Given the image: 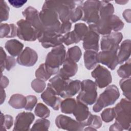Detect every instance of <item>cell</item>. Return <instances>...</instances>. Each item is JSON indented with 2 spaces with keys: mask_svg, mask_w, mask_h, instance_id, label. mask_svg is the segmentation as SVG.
Wrapping results in <instances>:
<instances>
[{
  "mask_svg": "<svg viewBox=\"0 0 131 131\" xmlns=\"http://www.w3.org/2000/svg\"><path fill=\"white\" fill-rule=\"evenodd\" d=\"M124 25L123 22L118 16L113 14L100 18L96 24L89 25L88 27L99 34L106 35L112 32H116L122 30Z\"/></svg>",
  "mask_w": 131,
  "mask_h": 131,
  "instance_id": "obj_1",
  "label": "cell"
},
{
  "mask_svg": "<svg viewBox=\"0 0 131 131\" xmlns=\"http://www.w3.org/2000/svg\"><path fill=\"white\" fill-rule=\"evenodd\" d=\"M66 57V49L62 44L54 47L48 53L45 64L47 70L52 76L58 73L59 68L63 64Z\"/></svg>",
  "mask_w": 131,
  "mask_h": 131,
  "instance_id": "obj_2",
  "label": "cell"
},
{
  "mask_svg": "<svg viewBox=\"0 0 131 131\" xmlns=\"http://www.w3.org/2000/svg\"><path fill=\"white\" fill-rule=\"evenodd\" d=\"M82 1H46L43 6L53 9L58 15L59 20L62 22L70 21L72 13L75 8Z\"/></svg>",
  "mask_w": 131,
  "mask_h": 131,
  "instance_id": "obj_3",
  "label": "cell"
},
{
  "mask_svg": "<svg viewBox=\"0 0 131 131\" xmlns=\"http://www.w3.org/2000/svg\"><path fill=\"white\" fill-rule=\"evenodd\" d=\"M130 100L122 99L114 107L115 123L123 130H129L130 127Z\"/></svg>",
  "mask_w": 131,
  "mask_h": 131,
  "instance_id": "obj_4",
  "label": "cell"
},
{
  "mask_svg": "<svg viewBox=\"0 0 131 131\" xmlns=\"http://www.w3.org/2000/svg\"><path fill=\"white\" fill-rule=\"evenodd\" d=\"M120 96L118 88L114 84L108 85L97 99L93 110L95 113L100 112L103 108L115 103Z\"/></svg>",
  "mask_w": 131,
  "mask_h": 131,
  "instance_id": "obj_5",
  "label": "cell"
},
{
  "mask_svg": "<svg viewBox=\"0 0 131 131\" xmlns=\"http://www.w3.org/2000/svg\"><path fill=\"white\" fill-rule=\"evenodd\" d=\"M97 89L96 84L92 80H83L81 82V89L76 97L77 101L87 105L94 104L97 99Z\"/></svg>",
  "mask_w": 131,
  "mask_h": 131,
  "instance_id": "obj_6",
  "label": "cell"
},
{
  "mask_svg": "<svg viewBox=\"0 0 131 131\" xmlns=\"http://www.w3.org/2000/svg\"><path fill=\"white\" fill-rule=\"evenodd\" d=\"M39 17L44 30L59 33L61 23L58 14L53 9L43 5Z\"/></svg>",
  "mask_w": 131,
  "mask_h": 131,
  "instance_id": "obj_7",
  "label": "cell"
},
{
  "mask_svg": "<svg viewBox=\"0 0 131 131\" xmlns=\"http://www.w3.org/2000/svg\"><path fill=\"white\" fill-rule=\"evenodd\" d=\"M100 1H86L82 5L83 16L81 20L89 25L96 24L100 19Z\"/></svg>",
  "mask_w": 131,
  "mask_h": 131,
  "instance_id": "obj_8",
  "label": "cell"
},
{
  "mask_svg": "<svg viewBox=\"0 0 131 131\" xmlns=\"http://www.w3.org/2000/svg\"><path fill=\"white\" fill-rule=\"evenodd\" d=\"M17 36L23 40L34 41L38 39L40 32L26 19H20L17 22Z\"/></svg>",
  "mask_w": 131,
  "mask_h": 131,
  "instance_id": "obj_9",
  "label": "cell"
},
{
  "mask_svg": "<svg viewBox=\"0 0 131 131\" xmlns=\"http://www.w3.org/2000/svg\"><path fill=\"white\" fill-rule=\"evenodd\" d=\"M38 40L46 48L55 47L63 43V35L59 33L44 30L39 34Z\"/></svg>",
  "mask_w": 131,
  "mask_h": 131,
  "instance_id": "obj_10",
  "label": "cell"
},
{
  "mask_svg": "<svg viewBox=\"0 0 131 131\" xmlns=\"http://www.w3.org/2000/svg\"><path fill=\"white\" fill-rule=\"evenodd\" d=\"M55 124L58 128L67 130H82L87 126L86 122H79L63 115L56 118Z\"/></svg>",
  "mask_w": 131,
  "mask_h": 131,
  "instance_id": "obj_11",
  "label": "cell"
},
{
  "mask_svg": "<svg viewBox=\"0 0 131 131\" xmlns=\"http://www.w3.org/2000/svg\"><path fill=\"white\" fill-rule=\"evenodd\" d=\"M91 75L95 78L97 86L100 89L107 86L112 81L110 71L105 67L100 64L95 67L91 72Z\"/></svg>",
  "mask_w": 131,
  "mask_h": 131,
  "instance_id": "obj_12",
  "label": "cell"
},
{
  "mask_svg": "<svg viewBox=\"0 0 131 131\" xmlns=\"http://www.w3.org/2000/svg\"><path fill=\"white\" fill-rule=\"evenodd\" d=\"M119 48L99 52L97 56L99 63L106 66L111 70H114L118 64L117 53Z\"/></svg>",
  "mask_w": 131,
  "mask_h": 131,
  "instance_id": "obj_13",
  "label": "cell"
},
{
  "mask_svg": "<svg viewBox=\"0 0 131 131\" xmlns=\"http://www.w3.org/2000/svg\"><path fill=\"white\" fill-rule=\"evenodd\" d=\"M35 119L34 114L29 112L19 113L15 118L13 130L25 131L29 130L30 127Z\"/></svg>",
  "mask_w": 131,
  "mask_h": 131,
  "instance_id": "obj_14",
  "label": "cell"
},
{
  "mask_svg": "<svg viewBox=\"0 0 131 131\" xmlns=\"http://www.w3.org/2000/svg\"><path fill=\"white\" fill-rule=\"evenodd\" d=\"M123 38L121 32H112L110 34L104 35L100 41V47L102 51H107L115 48L119 47V43Z\"/></svg>",
  "mask_w": 131,
  "mask_h": 131,
  "instance_id": "obj_15",
  "label": "cell"
},
{
  "mask_svg": "<svg viewBox=\"0 0 131 131\" xmlns=\"http://www.w3.org/2000/svg\"><path fill=\"white\" fill-rule=\"evenodd\" d=\"M38 60L36 52L30 47H26L16 59L17 62L25 67L33 66Z\"/></svg>",
  "mask_w": 131,
  "mask_h": 131,
  "instance_id": "obj_16",
  "label": "cell"
},
{
  "mask_svg": "<svg viewBox=\"0 0 131 131\" xmlns=\"http://www.w3.org/2000/svg\"><path fill=\"white\" fill-rule=\"evenodd\" d=\"M22 14L25 17V19L40 33L44 30V28L40 19L39 12L35 8L32 6L27 7L22 12Z\"/></svg>",
  "mask_w": 131,
  "mask_h": 131,
  "instance_id": "obj_17",
  "label": "cell"
},
{
  "mask_svg": "<svg viewBox=\"0 0 131 131\" xmlns=\"http://www.w3.org/2000/svg\"><path fill=\"white\" fill-rule=\"evenodd\" d=\"M40 97L46 104L54 110L58 111L59 109L61 100L60 97L50 87L47 86L41 94Z\"/></svg>",
  "mask_w": 131,
  "mask_h": 131,
  "instance_id": "obj_18",
  "label": "cell"
},
{
  "mask_svg": "<svg viewBox=\"0 0 131 131\" xmlns=\"http://www.w3.org/2000/svg\"><path fill=\"white\" fill-rule=\"evenodd\" d=\"M99 34L96 31L90 29L83 39V48L85 50H92L98 52L99 49Z\"/></svg>",
  "mask_w": 131,
  "mask_h": 131,
  "instance_id": "obj_19",
  "label": "cell"
},
{
  "mask_svg": "<svg viewBox=\"0 0 131 131\" xmlns=\"http://www.w3.org/2000/svg\"><path fill=\"white\" fill-rule=\"evenodd\" d=\"M69 80L70 78H64L58 74L49 80L48 86L52 88L57 95L61 97Z\"/></svg>",
  "mask_w": 131,
  "mask_h": 131,
  "instance_id": "obj_20",
  "label": "cell"
},
{
  "mask_svg": "<svg viewBox=\"0 0 131 131\" xmlns=\"http://www.w3.org/2000/svg\"><path fill=\"white\" fill-rule=\"evenodd\" d=\"M77 71L78 66L76 62L66 58L62 67L59 69L57 74L64 78H69L74 76Z\"/></svg>",
  "mask_w": 131,
  "mask_h": 131,
  "instance_id": "obj_21",
  "label": "cell"
},
{
  "mask_svg": "<svg viewBox=\"0 0 131 131\" xmlns=\"http://www.w3.org/2000/svg\"><path fill=\"white\" fill-rule=\"evenodd\" d=\"M130 40L126 39L122 42L119 48L117 53L118 64H122L126 61L130 55Z\"/></svg>",
  "mask_w": 131,
  "mask_h": 131,
  "instance_id": "obj_22",
  "label": "cell"
},
{
  "mask_svg": "<svg viewBox=\"0 0 131 131\" xmlns=\"http://www.w3.org/2000/svg\"><path fill=\"white\" fill-rule=\"evenodd\" d=\"M90 113L87 105L77 101L75 108L73 113L76 120L79 122H85Z\"/></svg>",
  "mask_w": 131,
  "mask_h": 131,
  "instance_id": "obj_23",
  "label": "cell"
},
{
  "mask_svg": "<svg viewBox=\"0 0 131 131\" xmlns=\"http://www.w3.org/2000/svg\"><path fill=\"white\" fill-rule=\"evenodd\" d=\"M24 45L17 39H10L6 41L5 48L11 56H18L23 51Z\"/></svg>",
  "mask_w": 131,
  "mask_h": 131,
  "instance_id": "obj_24",
  "label": "cell"
},
{
  "mask_svg": "<svg viewBox=\"0 0 131 131\" xmlns=\"http://www.w3.org/2000/svg\"><path fill=\"white\" fill-rule=\"evenodd\" d=\"M81 82L79 80H73L70 79L61 97H71L77 94L81 89Z\"/></svg>",
  "mask_w": 131,
  "mask_h": 131,
  "instance_id": "obj_25",
  "label": "cell"
},
{
  "mask_svg": "<svg viewBox=\"0 0 131 131\" xmlns=\"http://www.w3.org/2000/svg\"><path fill=\"white\" fill-rule=\"evenodd\" d=\"M98 53L97 52L92 50H85L84 52V63L85 68L89 70L95 68L99 63L98 60Z\"/></svg>",
  "mask_w": 131,
  "mask_h": 131,
  "instance_id": "obj_26",
  "label": "cell"
},
{
  "mask_svg": "<svg viewBox=\"0 0 131 131\" xmlns=\"http://www.w3.org/2000/svg\"><path fill=\"white\" fill-rule=\"evenodd\" d=\"M17 27L14 24H1L0 26V37L11 38L17 35Z\"/></svg>",
  "mask_w": 131,
  "mask_h": 131,
  "instance_id": "obj_27",
  "label": "cell"
},
{
  "mask_svg": "<svg viewBox=\"0 0 131 131\" xmlns=\"http://www.w3.org/2000/svg\"><path fill=\"white\" fill-rule=\"evenodd\" d=\"M27 103L26 97L20 94L12 95L8 101L9 104L16 109H21L25 108Z\"/></svg>",
  "mask_w": 131,
  "mask_h": 131,
  "instance_id": "obj_28",
  "label": "cell"
},
{
  "mask_svg": "<svg viewBox=\"0 0 131 131\" xmlns=\"http://www.w3.org/2000/svg\"><path fill=\"white\" fill-rule=\"evenodd\" d=\"M77 101L74 98L70 97L66 98L61 101L60 105L61 112L64 114H73L75 108Z\"/></svg>",
  "mask_w": 131,
  "mask_h": 131,
  "instance_id": "obj_29",
  "label": "cell"
},
{
  "mask_svg": "<svg viewBox=\"0 0 131 131\" xmlns=\"http://www.w3.org/2000/svg\"><path fill=\"white\" fill-rule=\"evenodd\" d=\"M114 8L113 5L109 2L105 1H100L99 16L100 18L108 16L113 14Z\"/></svg>",
  "mask_w": 131,
  "mask_h": 131,
  "instance_id": "obj_30",
  "label": "cell"
},
{
  "mask_svg": "<svg viewBox=\"0 0 131 131\" xmlns=\"http://www.w3.org/2000/svg\"><path fill=\"white\" fill-rule=\"evenodd\" d=\"M131 81L130 77L122 79L120 80L119 84L123 95L126 99L130 100L131 98Z\"/></svg>",
  "mask_w": 131,
  "mask_h": 131,
  "instance_id": "obj_31",
  "label": "cell"
},
{
  "mask_svg": "<svg viewBox=\"0 0 131 131\" xmlns=\"http://www.w3.org/2000/svg\"><path fill=\"white\" fill-rule=\"evenodd\" d=\"M81 55L82 53L80 48L79 47L75 46L68 49L66 57L75 62H77L79 61Z\"/></svg>",
  "mask_w": 131,
  "mask_h": 131,
  "instance_id": "obj_32",
  "label": "cell"
},
{
  "mask_svg": "<svg viewBox=\"0 0 131 131\" xmlns=\"http://www.w3.org/2000/svg\"><path fill=\"white\" fill-rule=\"evenodd\" d=\"M79 41L82 40L89 31V27L84 23L76 24L73 30Z\"/></svg>",
  "mask_w": 131,
  "mask_h": 131,
  "instance_id": "obj_33",
  "label": "cell"
},
{
  "mask_svg": "<svg viewBox=\"0 0 131 131\" xmlns=\"http://www.w3.org/2000/svg\"><path fill=\"white\" fill-rule=\"evenodd\" d=\"M130 58H129L126 62L121 65L117 70V74L118 76L122 79L127 78L130 76V70H131V64H130Z\"/></svg>",
  "mask_w": 131,
  "mask_h": 131,
  "instance_id": "obj_34",
  "label": "cell"
},
{
  "mask_svg": "<svg viewBox=\"0 0 131 131\" xmlns=\"http://www.w3.org/2000/svg\"><path fill=\"white\" fill-rule=\"evenodd\" d=\"M50 125V122L46 118H41L37 119L32 128L31 130H48Z\"/></svg>",
  "mask_w": 131,
  "mask_h": 131,
  "instance_id": "obj_35",
  "label": "cell"
},
{
  "mask_svg": "<svg viewBox=\"0 0 131 131\" xmlns=\"http://www.w3.org/2000/svg\"><path fill=\"white\" fill-rule=\"evenodd\" d=\"M34 113L39 118H47L50 116V111L45 104L41 103H39L35 107Z\"/></svg>",
  "mask_w": 131,
  "mask_h": 131,
  "instance_id": "obj_36",
  "label": "cell"
},
{
  "mask_svg": "<svg viewBox=\"0 0 131 131\" xmlns=\"http://www.w3.org/2000/svg\"><path fill=\"white\" fill-rule=\"evenodd\" d=\"M85 122L87 126L91 127L96 130L100 128L102 125V121L100 117L93 115L91 113L90 114V115Z\"/></svg>",
  "mask_w": 131,
  "mask_h": 131,
  "instance_id": "obj_37",
  "label": "cell"
},
{
  "mask_svg": "<svg viewBox=\"0 0 131 131\" xmlns=\"http://www.w3.org/2000/svg\"><path fill=\"white\" fill-rule=\"evenodd\" d=\"M51 76V74L47 70L45 63L41 64L35 71V76L36 78L45 81L49 79Z\"/></svg>",
  "mask_w": 131,
  "mask_h": 131,
  "instance_id": "obj_38",
  "label": "cell"
},
{
  "mask_svg": "<svg viewBox=\"0 0 131 131\" xmlns=\"http://www.w3.org/2000/svg\"><path fill=\"white\" fill-rule=\"evenodd\" d=\"M1 130H7L10 129L13 124V117L9 115H4L1 112Z\"/></svg>",
  "mask_w": 131,
  "mask_h": 131,
  "instance_id": "obj_39",
  "label": "cell"
},
{
  "mask_svg": "<svg viewBox=\"0 0 131 131\" xmlns=\"http://www.w3.org/2000/svg\"><path fill=\"white\" fill-rule=\"evenodd\" d=\"M83 1L81 3L79 4L73 10L71 18L70 21L72 23H75L80 19H81L83 16V10H82V5Z\"/></svg>",
  "mask_w": 131,
  "mask_h": 131,
  "instance_id": "obj_40",
  "label": "cell"
},
{
  "mask_svg": "<svg viewBox=\"0 0 131 131\" xmlns=\"http://www.w3.org/2000/svg\"><path fill=\"white\" fill-rule=\"evenodd\" d=\"M102 120L106 123L111 122L115 118V112L114 107L107 108L102 111L101 114Z\"/></svg>",
  "mask_w": 131,
  "mask_h": 131,
  "instance_id": "obj_41",
  "label": "cell"
},
{
  "mask_svg": "<svg viewBox=\"0 0 131 131\" xmlns=\"http://www.w3.org/2000/svg\"><path fill=\"white\" fill-rule=\"evenodd\" d=\"M9 7L4 1H0V16L1 22L6 21L9 18Z\"/></svg>",
  "mask_w": 131,
  "mask_h": 131,
  "instance_id": "obj_42",
  "label": "cell"
},
{
  "mask_svg": "<svg viewBox=\"0 0 131 131\" xmlns=\"http://www.w3.org/2000/svg\"><path fill=\"white\" fill-rule=\"evenodd\" d=\"M46 86V83L45 81L38 78L34 79L31 82V87L32 89L36 93H39L42 92Z\"/></svg>",
  "mask_w": 131,
  "mask_h": 131,
  "instance_id": "obj_43",
  "label": "cell"
},
{
  "mask_svg": "<svg viewBox=\"0 0 131 131\" xmlns=\"http://www.w3.org/2000/svg\"><path fill=\"white\" fill-rule=\"evenodd\" d=\"M79 42V41L73 31L69 32L63 35V43L67 46H69L73 43H77Z\"/></svg>",
  "mask_w": 131,
  "mask_h": 131,
  "instance_id": "obj_44",
  "label": "cell"
},
{
  "mask_svg": "<svg viewBox=\"0 0 131 131\" xmlns=\"http://www.w3.org/2000/svg\"><path fill=\"white\" fill-rule=\"evenodd\" d=\"M16 64V60L13 56H7L4 62L1 64V69L2 73L4 70L6 69L7 71H10L11 69L14 68Z\"/></svg>",
  "mask_w": 131,
  "mask_h": 131,
  "instance_id": "obj_45",
  "label": "cell"
},
{
  "mask_svg": "<svg viewBox=\"0 0 131 131\" xmlns=\"http://www.w3.org/2000/svg\"><path fill=\"white\" fill-rule=\"evenodd\" d=\"M27 103L25 107V109L27 111H32L35 106L37 102V99L36 96L34 95H28L26 96Z\"/></svg>",
  "mask_w": 131,
  "mask_h": 131,
  "instance_id": "obj_46",
  "label": "cell"
},
{
  "mask_svg": "<svg viewBox=\"0 0 131 131\" xmlns=\"http://www.w3.org/2000/svg\"><path fill=\"white\" fill-rule=\"evenodd\" d=\"M72 28V22L70 20L66 21L61 24L59 29V33L61 34H66L70 32Z\"/></svg>",
  "mask_w": 131,
  "mask_h": 131,
  "instance_id": "obj_47",
  "label": "cell"
},
{
  "mask_svg": "<svg viewBox=\"0 0 131 131\" xmlns=\"http://www.w3.org/2000/svg\"><path fill=\"white\" fill-rule=\"evenodd\" d=\"M27 1L23 0H11L8 1L11 6L17 8L22 7L26 3H27Z\"/></svg>",
  "mask_w": 131,
  "mask_h": 131,
  "instance_id": "obj_48",
  "label": "cell"
},
{
  "mask_svg": "<svg viewBox=\"0 0 131 131\" xmlns=\"http://www.w3.org/2000/svg\"><path fill=\"white\" fill-rule=\"evenodd\" d=\"M9 83V80L8 78L6 76H3L2 73L1 74V88L5 89L6 88Z\"/></svg>",
  "mask_w": 131,
  "mask_h": 131,
  "instance_id": "obj_49",
  "label": "cell"
},
{
  "mask_svg": "<svg viewBox=\"0 0 131 131\" xmlns=\"http://www.w3.org/2000/svg\"><path fill=\"white\" fill-rule=\"evenodd\" d=\"M122 15L126 22L128 23H130V9H128L125 10L122 13Z\"/></svg>",
  "mask_w": 131,
  "mask_h": 131,
  "instance_id": "obj_50",
  "label": "cell"
},
{
  "mask_svg": "<svg viewBox=\"0 0 131 131\" xmlns=\"http://www.w3.org/2000/svg\"><path fill=\"white\" fill-rule=\"evenodd\" d=\"M6 93L4 89L1 88V104H2L6 99Z\"/></svg>",
  "mask_w": 131,
  "mask_h": 131,
  "instance_id": "obj_51",
  "label": "cell"
},
{
  "mask_svg": "<svg viewBox=\"0 0 131 131\" xmlns=\"http://www.w3.org/2000/svg\"><path fill=\"white\" fill-rule=\"evenodd\" d=\"M128 1H116L115 2L119 5H125L127 3Z\"/></svg>",
  "mask_w": 131,
  "mask_h": 131,
  "instance_id": "obj_52",
  "label": "cell"
}]
</instances>
